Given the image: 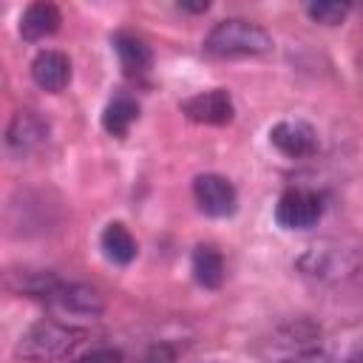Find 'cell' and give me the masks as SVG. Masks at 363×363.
Here are the masks:
<instances>
[{
  "label": "cell",
  "mask_w": 363,
  "mask_h": 363,
  "mask_svg": "<svg viewBox=\"0 0 363 363\" xmlns=\"http://www.w3.org/2000/svg\"><path fill=\"white\" fill-rule=\"evenodd\" d=\"M340 363H363V340H360V343H357V346H354V349H352Z\"/></svg>",
  "instance_id": "ffe728a7"
},
{
  "label": "cell",
  "mask_w": 363,
  "mask_h": 363,
  "mask_svg": "<svg viewBox=\"0 0 363 363\" xmlns=\"http://www.w3.org/2000/svg\"><path fill=\"white\" fill-rule=\"evenodd\" d=\"M113 48H116V57H119L125 74H130V77L145 74V71L150 68V62H153V54H150L147 43H145L142 37H136V34L119 31V34L113 37Z\"/></svg>",
  "instance_id": "4fadbf2b"
},
{
  "label": "cell",
  "mask_w": 363,
  "mask_h": 363,
  "mask_svg": "<svg viewBox=\"0 0 363 363\" xmlns=\"http://www.w3.org/2000/svg\"><path fill=\"white\" fill-rule=\"evenodd\" d=\"M79 337L82 335L77 326H68L62 320H37L28 329H23L14 354L28 363H57L77 349Z\"/></svg>",
  "instance_id": "3957f363"
},
{
  "label": "cell",
  "mask_w": 363,
  "mask_h": 363,
  "mask_svg": "<svg viewBox=\"0 0 363 363\" xmlns=\"http://www.w3.org/2000/svg\"><path fill=\"white\" fill-rule=\"evenodd\" d=\"M45 306L60 318V320H96L105 309L102 295L88 286V284H77V281H62L48 298Z\"/></svg>",
  "instance_id": "277c9868"
},
{
  "label": "cell",
  "mask_w": 363,
  "mask_h": 363,
  "mask_svg": "<svg viewBox=\"0 0 363 363\" xmlns=\"http://www.w3.org/2000/svg\"><path fill=\"white\" fill-rule=\"evenodd\" d=\"M272 48V34L261 23H252L247 17L218 20L204 37V51L213 57H261Z\"/></svg>",
  "instance_id": "7a4b0ae2"
},
{
  "label": "cell",
  "mask_w": 363,
  "mask_h": 363,
  "mask_svg": "<svg viewBox=\"0 0 363 363\" xmlns=\"http://www.w3.org/2000/svg\"><path fill=\"white\" fill-rule=\"evenodd\" d=\"M182 113L199 125H227L233 122V113H235V105H233V96L230 91L224 88H210V91H201V94H193L182 102Z\"/></svg>",
  "instance_id": "52a82bcc"
},
{
  "label": "cell",
  "mask_w": 363,
  "mask_h": 363,
  "mask_svg": "<svg viewBox=\"0 0 363 363\" xmlns=\"http://www.w3.org/2000/svg\"><path fill=\"white\" fill-rule=\"evenodd\" d=\"M275 363H335L320 346H312V349H301V352H292V354H284L278 357Z\"/></svg>",
  "instance_id": "ac0fdd59"
},
{
  "label": "cell",
  "mask_w": 363,
  "mask_h": 363,
  "mask_svg": "<svg viewBox=\"0 0 363 363\" xmlns=\"http://www.w3.org/2000/svg\"><path fill=\"white\" fill-rule=\"evenodd\" d=\"M142 363H173V357H170V354H162V352H156V354H147Z\"/></svg>",
  "instance_id": "7402d4cb"
},
{
  "label": "cell",
  "mask_w": 363,
  "mask_h": 363,
  "mask_svg": "<svg viewBox=\"0 0 363 363\" xmlns=\"http://www.w3.org/2000/svg\"><path fill=\"white\" fill-rule=\"evenodd\" d=\"M193 199L199 204L201 213L213 216V218H224L235 213L238 204V193L233 187V182L221 173H201L193 179Z\"/></svg>",
  "instance_id": "5b68a950"
},
{
  "label": "cell",
  "mask_w": 363,
  "mask_h": 363,
  "mask_svg": "<svg viewBox=\"0 0 363 363\" xmlns=\"http://www.w3.org/2000/svg\"><path fill=\"white\" fill-rule=\"evenodd\" d=\"M31 79L40 91L60 94L71 82V60L62 51L45 48L31 60Z\"/></svg>",
  "instance_id": "30bf717a"
},
{
  "label": "cell",
  "mask_w": 363,
  "mask_h": 363,
  "mask_svg": "<svg viewBox=\"0 0 363 363\" xmlns=\"http://www.w3.org/2000/svg\"><path fill=\"white\" fill-rule=\"evenodd\" d=\"M99 247L105 252L108 261L113 264H130L136 258V238L130 235V230L119 221L105 224L102 235H99Z\"/></svg>",
  "instance_id": "9a60e30c"
},
{
  "label": "cell",
  "mask_w": 363,
  "mask_h": 363,
  "mask_svg": "<svg viewBox=\"0 0 363 363\" xmlns=\"http://www.w3.org/2000/svg\"><path fill=\"white\" fill-rule=\"evenodd\" d=\"M179 9H182V11H207L210 3H207V0H204V3H179Z\"/></svg>",
  "instance_id": "44dd1931"
},
{
  "label": "cell",
  "mask_w": 363,
  "mask_h": 363,
  "mask_svg": "<svg viewBox=\"0 0 363 363\" xmlns=\"http://www.w3.org/2000/svg\"><path fill=\"white\" fill-rule=\"evenodd\" d=\"M62 23V14L54 3H45V0H37L31 3L23 17H20V37L28 40V43H37V40H45L51 34H57Z\"/></svg>",
  "instance_id": "7c38bea8"
},
{
  "label": "cell",
  "mask_w": 363,
  "mask_h": 363,
  "mask_svg": "<svg viewBox=\"0 0 363 363\" xmlns=\"http://www.w3.org/2000/svg\"><path fill=\"white\" fill-rule=\"evenodd\" d=\"M62 284V278L51 269H31V267H20V269H9L6 272V286L17 295L26 298H48L57 286Z\"/></svg>",
  "instance_id": "8fae6325"
},
{
  "label": "cell",
  "mask_w": 363,
  "mask_h": 363,
  "mask_svg": "<svg viewBox=\"0 0 363 363\" xmlns=\"http://www.w3.org/2000/svg\"><path fill=\"white\" fill-rule=\"evenodd\" d=\"M48 142V122L34 111H17L6 128V147L14 156H31Z\"/></svg>",
  "instance_id": "ba28073f"
},
{
  "label": "cell",
  "mask_w": 363,
  "mask_h": 363,
  "mask_svg": "<svg viewBox=\"0 0 363 363\" xmlns=\"http://www.w3.org/2000/svg\"><path fill=\"white\" fill-rule=\"evenodd\" d=\"M295 269L320 284H343L363 269V241L357 238H318L301 250Z\"/></svg>",
  "instance_id": "6da1fadb"
},
{
  "label": "cell",
  "mask_w": 363,
  "mask_h": 363,
  "mask_svg": "<svg viewBox=\"0 0 363 363\" xmlns=\"http://www.w3.org/2000/svg\"><path fill=\"white\" fill-rule=\"evenodd\" d=\"M190 267H193V278L207 286V289H216L221 286L224 281V255L213 247V244H199L193 250V258H190Z\"/></svg>",
  "instance_id": "5bb4252c"
},
{
  "label": "cell",
  "mask_w": 363,
  "mask_h": 363,
  "mask_svg": "<svg viewBox=\"0 0 363 363\" xmlns=\"http://www.w3.org/2000/svg\"><path fill=\"white\" fill-rule=\"evenodd\" d=\"M352 6L349 3H337V0H318V3H306V14L309 20L320 23V26H340L349 17Z\"/></svg>",
  "instance_id": "e0dca14e"
},
{
  "label": "cell",
  "mask_w": 363,
  "mask_h": 363,
  "mask_svg": "<svg viewBox=\"0 0 363 363\" xmlns=\"http://www.w3.org/2000/svg\"><path fill=\"white\" fill-rule=\"evenodd\" d=\"M323 201L312 190H286L275 204V221L284 230H309L320 221Z\"/></svg>",
  "instance_id": "8992f818"
},
{
  "label": "cell",
  "mask_w": 363,
  "mask_h": 363,
  "mask_svg": "<svg viewBox=\"0 0 363 363\" xmlns=\"http://www.w3.org/2000/svg\"><path fill=\"white\" fill-rule=\"evenodd\" d=\"M139 119V105L130 96H116L108 102L105 113H102V128L111 136H125L130 130V125Z\"/></svg>",
  "instance_id": "2e32d148"
},
{
  "label": "cell",
  "mask_w": 363,
  "mask_h": 363,
  "mask_svg": "<svg viewBox=\"0 0 363 363\" xmlns=\"http://www.w3.org/2000/svg\"><path fill=\"white\" fill-rule=\"evenodd\" d=\"M74 363H122V352L108 349V346H99V349L85 352V354H82V357H77Z\"/></svg>",
  "instance_id": "d6986e66"
},
{
  "label": "cell",
  "mask_w": 363,
  "mask_h": 363,
  "mask_svg": "<svg viewBox=\"0 0 363 363\" xmlns=\"http://www.w3.org/2000/svg\"><path fill=\"white\" fill-rule=\"evenodd\" d=\"M269 142L286 159H309L318 150V133H315V128L309 122H301V119H286V122L272 125Z\"/></svg>",
  "instance_id": "9c48e42d"
}]
</instances>
